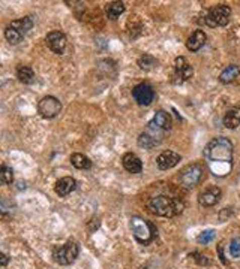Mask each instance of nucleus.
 I'll return each mask as SVG.
<instances>
[{
  "label": "nucleus",
  "instance_id": "4468645a",
  "mask_svg": "<svg viewBox=\"0 0 240 269\" xmlns=\"http://www.w3.org/2000/svg\"><path fill=\"white\" fill-rule=\"evenodd\" d=\"M182 160L180 154L171 151V150H167V151H162L158 159H156V166L161 169V170H168L171 167H174L176 164H179V161Z\"/></svg>",
  "mask_w": 240,
  "mask_h": 269
},
{
  "label": "nucleus",
  "instance_id": "f03ea898",
  "mask_svg": "<svg viewBox=\"0 0 240 269\" xmlns=\"http://www.w3.org/2000/svg\"><path fill=\"white\" fill-rule=\"evenodd\" d=\"M204 157L209 161L231 163L233 161V142L224 136L212 139L204 148Z\"/></svg>",
  "mask_w": 240,
  "mask_h": 269
},
{
  "label": "nucleus",
  "instance_id": "423d86ee",
  "mask_svg": "<svg viewBox=\"0 0 240 269\" xmlns=\"http://www.w3.org/2000/svg\"><path fill=\"white\" fill-rule=\"evenodd\" d=\"M78 253H80L78 244L75 241H68L66 244L59 245L53 250V257L56 263H59L62 266H68L75 262V259L78 257Z\"/></svg>",
  "mask_w": 240,
  "mask_h": 269
},
{
  "label": "nucleus",
  "instance_id": "dca6fc26",
  "mask_svg": "<svg viewBox=\"0 0 240 269\" xmlns=\"http://www.w3.org/2000/svg\"><path fill=\"white\" fill-rule=\"evenodd\" d=\"M75 189H77V181L72 176H63V178H60L59 181L56 183V187H54L56 193L59 195L60 198H66Z\"/></svg>",
  "mask_w": 240,
  "mask_h": 269
},
{
  "label": "nucleus",
  "instance_id": "f257e3e1",
  "mask_svg": "<svg viewBox=\"0 0 240 269\" xmlns=\"http://www.w3.org/2000/svg\"><path fill=\"white\" fill-rule=\"evenodd\" d=\"M149 210L153 214L159 215V217H176L183 213L185 210V202L180 201L177 198H170V196H153L149 199L147 202Z\"/></svg>",
  "mask_w": 240,
  "mask_h": 269
},
{
  "label": "nucleus",
  "instance_id": "c756f323",
  "mask_svg": "<svg viewBox=\"0 0 240 269\" xmlns=\"http://www.w3.org/2000/svg\"><path fill=\"white\" fill-rule=\"evenodd\" d=\"M140 269H149V268H146V266H141V268Z\"/></svg>",
  "mask_w": 240,
  "mask_h": 269
},
{
  "label": "nucleus",
  "instance_id": "7ed1b4c3",
  "mask_svg": "<svg viewBox=\"0 0 240 269\" xmlns=\"http://www.w3.org/2000/svg\"><path fill=\"white\" fill-rule=\"evenodd\" d=\"M32 27H33V20L30 17L15 20L5 27V38L9 44L17 45L23 41V38L29 33Z\"/></svg>",
  "mask_w": 240,
  "mask_h": 269
},
{
  "label": "nucleus",
  "instance_id": "f3484780",
  "mask_svg": "<svg viewBox=\"0 0 240 269\" xmlns=\"http://www.w3.org/2000/svg\"><path fill=\"white\" fill-rule=\"evenodd\" d=\"M207 41V36L203 30H195L186 41V48L192 53H197L198 50H201L204 47Z\"/></svg>",
  "mask_w": 240,
  "mask_h": 269
},
{
  "label": "nucleus",
  "instance_id": "5701e85b",
  "mask_svg": "<svg viewBox=\"0 0 240 269\" xmlns=\"http://www.w3.org/2000/svg\"><path fill=\"white\" fill-rule=\"evenodd\" d=\"M138 66H140V69L149 72V70H153L155 67H158V60L150 54H143L138 58Z\"/></svg>",
  "mask_w": 240,
  "mask_h": 269
},
{
  "label": "nucleus",
  "instance_id": "2eb2a0df",
  "mask_svg": "<svg viewBox=\"0 0 240 269\" xmlns=\"http://www.w3.org/2000/svg\"><path fill=\"white\" fill-rule=\"evenodd\" d=\"M122 164L129 173H140L143 170V161L134 153H126L122 159Z\"/></svg>",
  "mask_w": 240,
  "mask_h": 269
},
{
  "label": "nucleus",
  "instance_id": "bb28decb",
  "mask_svg": "<svg viewBox=\"0 0 240 269\" xmlns=\"http://www.w3.org/2000/svg\"><path fill=\"white\" fill-rule=\"evenodd\" d=\"M230 254L237 259L240 257V238H234L231 242H230Z\"/></svg>",
  "mask_w": 240,
  "mask_h": 269
},
{
  "label": "nucleus",
  "instance_id": "1a4fd4ad",
  "mask_svg": "<svg viewBox=\"0 0 240 269\" xmlns=\"http://www.w3.org/2000/svg\"><path fill=\"white\" fill-rule=\"evenodd\" d=\"M134 101L141 107H149L155 101V90L149 82H140L132 88Z\"/></svg>",
  "mask_w": 240,
  "mask_h": 269
},
{
  "label": "nucleus",
  "instance_id": "aec40b11",
  "mask_svg": "<svg viewBox=\"0 0 240 269\" xmlns=\"http://www.w3.org/2000/svg\"><path fill=\"white\" fill-rule=\"evenodd\" d=\"M153 123H155L156 126H159L162 130L168 132V130L171 129V115H170L167 111L159 109V111H156V112H155Z\"/></svg>",
  "mask_w": 240,
  "mask_h": 269
},
{
  "label": "nucleus",
  "instance_id": "4be33fe9",
  "mask_svg": "<svg viewBox=\"0 0 240 269\" xmlns=\"http://www.w3.org/2000/svg\"><path fill=\"white\" fill-rule=\"evenodd\" d=\"M17 78L23 84H32L35 81V72L30 66H18L17 67Z\"/></svg>",
  "mask_w": 240,
  "mask_h": 269
},
{
  "label": "nucleus",
  "instance_id": "a878e982",
  "mask_svg": "<svg viewBox=\"0 0 240 269\" xmlns=\"http://www.w3.org/2000/svg\"><path fill=\"white\" fill-rule=\"evenodd\" d=\"M213 238H215V230L209 229V230H204V232H201V233L198 235L197 241H198L200 244H209V242H210Z\"/></svg>",
  "mask_w": 240,
  "mask_h": 269
},
{
  "label": "nucleus",
  "instance_id": "ddd939ff",
  "mask_svg": "<svg viewBox=\"0 0 240 269\" xmlns=\"http://www.w3.org/2000/svg\"><path fill=\"white\" fill-rule=\"evenodd\" d=\"M194 75V67L188 63V60L185 57H177L176 63H174V76L177 78V82L188 81L189 78H192Z\"/></svg>",
  "mask_w": 240,
  "mask_h": 269
},
{
  "label": "nucleus",
  "instance_id": "b1692460",
  "mask_svg": "<svg viewBox=\"0 0 240 269\" xmlns=\"http://www.w3.org/2000/svg\"><path fill=\"white\" fill-rule=\"evenodd\" d=\"M71 163L77 169H90L92 167V160L87 156L80 154V153H75L71 156Z\"/></svg>",
  "mask_w": 240,
  "mask_h": 269
},
{
  "label": "nucleus",
  "instance_id": "9b49d317",
  "mask_svg": "<svg viewBox=\"0 0 240 269\" xmlns=\"http://www.w3.org/2000/svg\"><path fill=\"white\" fill-rule=\"evenodd\" d=\"M221 189L213 186V187H209L206 189L204 192H201L198 195V204L204 208H210V207H215L219 201H221Z\"/></svg>",
  "mask_w": 240,
  "mask_h": 269
},
{
  "label": "nucleus",
  "instance_id": "c85d7f7f",
  "mask_svg": "<svg viewBox=\"0 0 240 269\" xmlns=\"http://www.w3.org/2000/svg\"><path fill=\"white\" fill-rule=\"evenodd\" d=\"M0 257H2V266H6V263H8V256H6L5 253H2Z\"/></svg>",
  "mask_w": 240,
  "mask_h": 269
},
{
  "label": "nucleus",
  "instance_id": "39448f33",
  "mask_svg": "<svg viewBox=\"0 0 240 269\" xmlns=\"http://www.w3.org/2000/svg\"><path fill=\"white\" fill-rule=\"evenodd\" d=\"M165 130L153 123V120L146 126V130L138 136V145L143 148H153L164 141Z\"/></svg>",
  "mask_w": 240,
  "mask_h": 269
},
{
  "label": "nucleus",
  "instance_id": "393cba45",
  "mask_svg": "<svg viewBox=\"0 0 240 269\" xmlns=\"http://www.w3.org/2000/svg\"><path fill=\"white\" fill-rule=\"evenodd\" d=\"M0 181L3 184H6V186L12 184V181H14V170H12V167H9L6 164H3L0 167Z\"/></svg>",
  "mask_w": 240,
  "mask_h": 269
},
{
  "label": "nucleus",
  "instance_id": "a211bd4d",
  "mask_svg": "<svg viewBox=\"0 0 240 269\" xmlns=\"http://www.w3.org/2000/svg\"><path fill=\"white\" fill-rule=\"evenodd\" d=\"M239 79L240 67L239 66H236V64L227 66V67L221 72V75H219V81H221L222 84H233V82H236V81H239Z\"/></svg>",
  "mask_w": 240,
  "mask_h": 269
},
{
  "label": "nucleus",
  "instance_id": "20e7f679",
  "mask_svg": "<svg viewBox=\"0 0 240 269\" xmlns=\"http://www.w3.org/2000/svg\"><path fill=\"white\" fill-rule=\"evenodd\" d=\"M131 229H132L135 239L143 245L150 244L155 238V233H156L155 226L149 220H146L140 215H134L131 218Z\"/></svg>",
  "mask_w": 240,
  "mask_h": 269
},
{
  "label": "nucleus",
  "instance_id": "412c9836",
  "mask_svg": "<svg viewBox=\"0 0 240 269\" xmlns=\"http://www.w3.org/2000/svg\"><path fill=\"white\" fill-rule=\"evenodd\" d=\"M123 12H125L123 2H110L105 5V14L110 20H117Z\"/></svg>",
  "mask_w": 240,
  "mask_h": 269
},
{
  "label": "nucleus",
  "instance_id": "cd10ccee",
  "mask_svg": "<svg viewBox=\"0 0 240 269\" xmlns=\"http://www.w3.org/2000/svg\"><path fill=\"white\" fill-rule=\"evenodd\" d=\"M191 257H194L200 265H210V260L206 256L200 254V253H194V254H191Z\"/></svg>",
  "mask_w": 240,
  "mask_h": 269
},
{
  "label": "nucleus",
  "instance_id": "0eeeda50",
  "mask_svg": "<svg viewBox=\"0 0 240 269\" xmlns=\"http://www.w3.org/2000/svg\"><path fill=\"white\" fill-rule=\"evenodd\" d=\"M230 17H231V8L227 5H218L207 12L204 18V24L209 27H224L228 24Z\"/></svg>",
  "mask_w": 240,
  "mask_h": 269
},
{
  "label": "nucleus",
  "instance_id": "9d476101",
  "mask_svg": "<svg viewBox=\"0 0 240 269\" xmlns=\"http://www.w3.org/2000/svg\"><path fill=\"white\" fill-rule=\"evenodd\" d=\"M62 111V104L57 98L54 96H45L39 101L38 104V112L44 118H56Z\"/></svg>",
  "mask_w": 240,
  "mask_h": 269
},
{
  "label": "nucleus",
  "instance_id": "f8f14e48",
  "mask_svg": "<svg viewBox=\"0 0 240 269\" xmlns=\"http://www.w3.org/2000/svg\"><path fill=\"white\" fill-rule=\"evenodd\" d=\"M45 42H47L48 48H50L53 53L59 54V55H62V54L65 53V50H66V44H68L65 33H62L59 30L50 32V33L47 35V38H45Z\"/></svg>",
  "mask_w": 240,
  "mask_h": 269
},
{
  "label": "nucleus",
  "instance_id": "6e6552de",
  "mask_svg": "<svg viewBox=\"0 0 240 269\" xmlns=\"http://www.w3.org/2000/svg\"><path fill=\"white\" fill-rule=\"evenodd\" d=\"M203 175H204L203 166L198 164V163H192V164L186 166V167L180 172V184H182L186 190H191V189H194L195 186L200 184V181L203 180Z\"/></svg>",
  "mask_w": 240,
  "mask_h": 269
},
{
  "label": "nucleus",
  "instance_id": "6ab92c4d",
  "mask_svg": "<svg viewBox=\"0 0 240 269\" xmlns=\"http://www.w3.org/2000/svg\"><path fill=\"white\" fill-rule=\"evenodd\" d=\"M224 126L227 129H236L240 126V108H231L227 111L224 117Z\"/></svg>",
  "mask_w": 240,
  "mask_h": 269
}]
</instances>
